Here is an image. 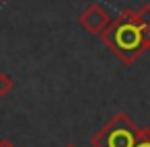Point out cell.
I'll use <instances>...</instances> for the list:
<instances>
[{"mask_svg": "<svg viewBox=\"0 0 150 147\" xmlns=\"http://www.w3.org/2000/svg\"><path fill=\"white\" fill-rule=\"evenodd\" d=\"M99 35H101V41L107 47H111V51H115V55L125 65H132L144 51L142 49V27L138 21V13L132 8H125L119 15V19L115 23H109Z\"/></svg>", "mask_w": 150, "mask_h": 147, "instance_id": "obj_1", "label": "cell"}, {"mask_svg": "<svg viewBox=\"0 0 150 147\" xmlns=\"http://www.w3.org/2000/svg\"><path fill=\"white\" fill-rule=\"evenodd\" d=\"M138 141V127L134 121L125 114L119 112L115 114L105 129H101L93 137V147H134Z\"/></svg>", "mask_w": 150, "mask_h": 147, "instance_id": "obj_2", "label": "cell"}, {"mask_svg": "<svg viewBox=\"0 0 150 147\" xmlns=\"http://www.w3.org/2000/svg\"><path fill=\"white\" fill-rule=\"evenodd\" d=\"M111 23V15L101 6V4H91L82 15H80V25L88 31V33H95L99 35L107 25Z\"/></svg>", "mask_w": 150, "mask_h": 147, "instance_id": "obj_3", "label": "cell"}, {"mask_svg": "<svg viewBox=\"0 0 150 147\" xmlns=\"http://www.w3.org/2000/svg\"><path fill=\"white\" fill-rule=\"evenodd\" d=\"M138 21L142 27V49H150V4L138 10Z\"/></svg>", "mask_w": 150, "mask_h": 147, "instance_id": "obj_4", "label": "cell"}, {"mask_svg": "<svg viewBox=\"0 0 150 147\" xmlns=\"http://www.w3.org/2000/svg\"><path fill=\"white\" fill-rule=\"evenodd\" d=\"M13 88H15V80L6 72H0V98H4L6 94H11Z\"/></svg>", "mask_w": 150, "mask_h": 147, "instance_id": "obj_5", "label": "cell"}, {"mask_svg": "<svg viewBox=\"0 0 150 147\" xmlns=\"http://www.w3.org/2000/svg\"><path fill=\"white\" fill-rule=\"evenodd\" d=\"M134 147H150V129H138V141Z\"/></svg>", "mask_w": 150, "mask_h": 147, "instance_id": "obj_6", "label": "cell"}, {"mask_svg": "<svg viewBox=\"0 0 150 147\" xmlns=\"http://www.w3.org/2000/svg\"><path fill=\"white\" fill-rule=\"evenodd\" d=\"M0 147H17L15 143H11L8 139H0Z\"/></svg>", "mask_w": 150, "mask_h": 147, "instance_id": "obj_7", "label": "cell"}, {"mask_svg": "<svg viewBox=\"0 0 150 147\" xmlns=\"http://www.w3.org/2000/svg\"><path fill=\"white\" fill-rule=\"evenodd\" d=\"M66 147H76V145H66Z\"/></svg>", "mask_w": 150, "mask_h": 147, "instance_id": "obj_8", "label": "cell"}, {"mask_svg": "<svg viewBox=\"0 0 150 147\" xmlns=\"http://www.w3.org/2000/svg\"><path fill=\"white\" fill-rule=\"evenodd\" d=\"M0 2H2V0H0Z\"/></svg>", "mask_w": 150, "mask_h": 147, "instance_id": "obj_9", "label": "cell"}, {"mask_svg": "<svg viewBox=\"0 0 150 147\" xmlns=\"http://www.w3.org/2000/svg\"><path fill=\"white\" fill-rule=\"evenodd\" d=\"M86 2H88V0H86Z\"/></svg>", "mask_w": 150, "mask_h": 147, "instance_id": "obj_10", "label": "cell"}]
</instances>
